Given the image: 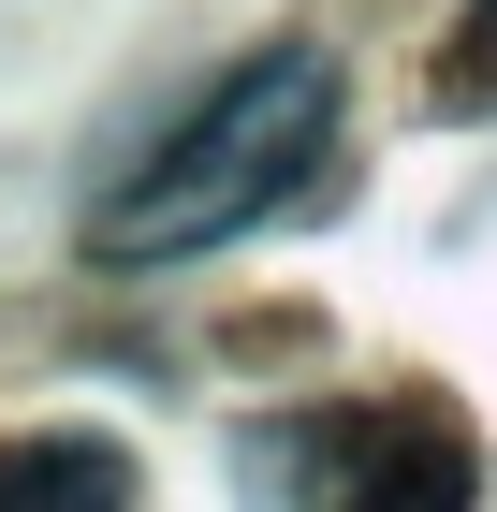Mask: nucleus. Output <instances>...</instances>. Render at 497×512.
<instances>
[{"label":"nucleus","mask_w":497,"mask_h":512,"mask_svg":"<svg viewBox=\"0 0 497 512\" xmlns=\"http://www.w3.org/2000/svg\"><path fill=\"white\" fill-rule=\"evenodd\" d=\"M44 483H74V498H132V454H117V439H15V454H0V498H44Z\"/></svg>","instance_id":"nucleus-2"},{"label":"nucleus","mask_w":497,"mask_h":512,"mask_svg":"<svg viewBox=\"0 0 497 512\" xmlns=\"http://www.w3.org/2000/svg\"><path fill=\"white\" fill-rule=\"evenodd\" d=\"M337 147V44H264L205 88L191 118L161 132L103 205H88V264H191V249H234L249 220L307 191V161Z\"/></svg>","instance_id":"nucleus-1"},{"label":"nucleus","mask_w":497,"mask_h":512,"mask_svg":"<svg viewBox=\"0 0 497 512\" xmlns=\"http://www.w3.org/2000/svg\"><path fill=\"white\" fill-rule=\"evenodd\" d=\"M439 103L497 118V0H454V44H439Z\"/></svg>","instance_id":"nucleus-3"}]
</instances>
